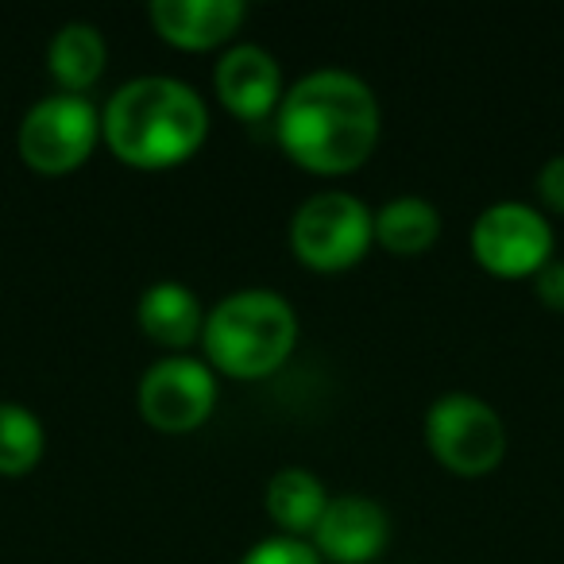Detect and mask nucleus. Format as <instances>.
Masks as SVG:
<instances>
[{
  "label": "nucleus",
  "instance_id": "nucleus-6",
  "mask_svg": "<svg viewBox=\"0 0 564 564\" xmlns=\"http://www.w3.org/2000/svg\"><path fill=\"white\" fill-rule=\"evenodd\" d=\"M101 140V112L82 94H51L20 120V155L40 174H70L94 155Z\"/></svg>",
  "mask_w": 564,
  "mask_h": 564
},
{
  "label": "nucleus",
  "instance_id": "nucleus-7",
  "mask_svg": "<svg viewBox=\"0 0 564 564\" xmlns=\"http://www.w3.org/2000/svg\"><path fill=\"white\" fill-rule=\"evenodd\" d=\"M471 256L495 279H533L553 259V225L525 202H495L471 225Z\"/></svg>",
  "mask_w": 564,
  "mask_h": 564
},
{
  "label": "nucleus",
  "instance_id": "nucleus-19",
  "mask_svg": "<svg viewBox=\"0 0 564 564\" xmlns=\"http://www.w3.org/2000/svg\"><path fill=\"white\" fill-rule=\"evenodd\" d=\"M538 194L553 213H564V151L538 171Z\"/></svg>",
  "mask_w": 564,
  "mask_h": 564
},
{
  "label": "nucleus",
  "instance_id": "nucleus-14",
  "mask_svg": "<svg viewBox=\"0 0 564 564\" xmlns=\"http://www.w3.org/2000/svg\"><path fill=\"white\" fill-rule=\"evenodd\" d=\"M325 507H329V491L306 468H282L267 484V514L286 538H310Z\"/></svg>",
  "mask_w": 564,
  "mask_h": 564
},
{
  "label": "nucleus",
  "instance_id": "nucleus-8",
  "mask_svg": "<svg viewBox=\"0 0 564 564\" xmlns=\"http://www.w3.org/2000/svg\"><path fill=\"white\" fill-rule=\"evenodd\" d=\"M217 406V371L197 356L155 360L140 379V414L159 433H194Z\"/></svg>",
  "mask_w": 564,
  "mask_h": 564
},
{
  "label": "nucleus",
  "instance_id": "nucleus-18",
  "mask_svg": "<svg viewBox=\"0 0 564 564\" xmlns=\"http://www.w3.org/2000/svg\"><path fill=\"white\" fill-rule=\"evenodd\" d=\"M533 291H538L541 306L564 314V259H549V263L533 274Z\"/></svg>",
  "mask_w": 564,
  "mask_h": 564
},
{
  "label": "nucleus",
  "instance_id": "nucleus-11",
  "mask_svg": "<svg viewBox=\"0 0 564 564\" xmlns=\"http://www.w3.org/2000/svg\"><path fill=\"white\" fill-rule=\"evenodd\" d=\"M148 17L171 47L213 51L232 40L248 9L243 0H151Z\"/></svg>",
  "mask_w": 564,
  "mask_h": 564
},
{
  "label": "nucleus",
  "instance_id": "nucleus-17",
  "mask_svg": "<svg viewBox=\"0 0 564 564\" xmlns=\"http://www.w3.org/2000/svg\"><path fill=\"white\" fill-rule=\"evenodd\" d=\"M240 564H322V553L314 549V541L306 538H286V533H274L263 538L240 556Z\"/></svg>",
  "mask_w": 564,
  "mask_h": 564
},
{
  "label": "nucleus",
  "instance_id": "nucleus-9",
  "mask_svg": "<svg viewBox=\"0 0 564 564\" xmlns=\"http://www.w3.org/2000/svg\"><path fill=\"white\" fill-rule=\"evenodd\" d=\"M213 89L236 120H267L282 105V66L259 43H236L213 70Z\"/></svg>",
  "mask_w": 564,
  "mask_h": 564
},
{
  "label": "nucleus",
  "instance_id": "nucleus-10",
  "mask_svg": "<svg viewBox=\"0 0 564 564\" xmlns=\"http://www.w3.org/2000/svg\"><path fill=\"white\" fill-rule=\"evenodd\" d=\"M322 561L333 564H368L383 553L391 538V518L368 495H337L325 507L317 530L310 533Z\"/></svg>",
  "mask_w": 564,
  "mask_h": 564
},
{
  "label": "nucleus",
  "instance_id": "nucleus-1",
  "mask_svg": "<svg viewBox=\"0 0 564 564\" xmlns=\"http://www.w3.org/2000/svg\"><path fill=\"white\" fill-rule=\"evenodd\" d=\"M383 132L379 97L348 70H314L282 94L274 135L282 151L314 174H348L371 159Z\"/></svg>",
  "mask_w": 564,
  "mask_h": 564
},
{
  "label": "nucleus",
  "instance_id": "nucleus-5",
  "mask_svg": "<svg viewBox=\"0 0 564 564\" xmlns=\"http://www.w3.org/2000/svg\"><path fill=\"white\" fill-rule=\"evenodd\" d=\"M376 240V213L345 189L306 197L291 220V248L314 271H345L360 263Z\"/></svg>",
  "mask_w": 564,
  "mask_h": 564
},
{
  "label": "nucleus",
  "instance_id": "nucleus-15",
  "mask_svg": "<svg viewBox=\"0 0 564 564\" xmlns=\"http://www.w3.org/2000/svg\"><path fill=\"white\" fill-rule=\"evenodd\" d=\"M441 236V213L433 202L414 194L391 197L376 213V243L391 256H422L437 243Z\"/></svg>",
  "mask_w": 564,
  "mask_h": 564
},
{
  "label": "nucleus",
  "instance_id": "nucleus-4",
  "mask_svg": "<svg viewBox=\"0 0 564 564\" xmlns=\"http://www.w3.org/2000/svg\"><path fill=\"white\" fill-rule=\"evenodd\" d=\"M425 445L456 476H487L507 456V425L484 399L448 391L425 410Z\"/></svg>",
  "mask_w": 564,
  "mask_h": 564
},
{
  "label": "nucleus",
  "instance_id": "nucleus-16",
  "mask_svg": "<svg viewBox=\"0 0 564 564\" xmlns=\"http://www.w3.org/2000/svg\"><path fill=\"white\" fill-rule=\"evenodd\" d=\"M47 433L24 402H0V476H28L43 460Z\"/></svg>",
  "mask_w": 564,
  "mask_h": 564
},
{
  "label": "nucleus",
  "instance_id": "nucleus-13",
  "mask_svg": "<svg viewBox=\"0 0 564 564\" xmlns=\"http://www.w3.org/2000/svg\"><path fill=\"white\" fill-rule=\"evenodd\" d=\"M105 63H109V47H105L101 28L86 24V20L63 24L47 47L51 78L58 82L63 94L86 97V89L97 86V78L105 74Z\"/></svg>",
  "mask_w": 564,
  "mask_h": 564
},
{
  "label": "nucleus",
  "instance_id": "nucleus-2",
  "mask_svg": "<svg viewBox=\"0 0 564 564\" xmlns=\"http://www.w3.org/2000/svg\"><path fill=\"white\" fill-rule=\"evenodd\" d=\"M209 135V109L194 86L166 74L132 78L101 109V140L128 166L166 171L197 155Z\"/></svg>",
  "mask_w": 564,
  "mask_h": 564
},
{
  "label": "nucleus",
  "instance_id": "nucleus-12",
  "mask_svg": "<svg viewBox=\"0 0 564 564\" xmlns=\"http://www.w3.org/2000/svg\"><path fill=\"white\" fill-rule=\"evenodd\" d=\"M140 329L148 333L155 345L171 348L174 356L186 352L194 340H202L205 329V310L197 302V294L189 286L174 279L151 282L148 291L140 294Z\"/></svg>",
  "mask_w": 564,
  "mask_h": 564
},
{
  "label": "nucleus",
  "instance_id": "nucleus-3",
  "mask_svg": "<svg viewBox=\"0 0 564 564\" xmlns=\"http://www.w3.org/2000/svg\"><path fill=\"white\" fill-rule=\"evenodd\" d=\"M205 364L228 379H267L299 345V314L274 291H236L205 314Z\"/></svg>",
  "mask_w": 564,
  "mask_h": 564
}]
</instances>
